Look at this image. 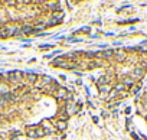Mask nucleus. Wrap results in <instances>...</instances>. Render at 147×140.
<instances>
[{
    "label": "nucleus",
    "mask_w": 147,
    "mask_h": 140,
    "mask_svg": "<svg viewBox=\"0 0 147 140\" xmlns=\"http://www.w3.org/2000/svg\"><path fill=\"white\" fill-rule=\"evenodd\" d=\"M143 75H144V69L140 68V66H137V68L133 69V75H131V78L136 80V78H141Z\"/></svg>",
    "instance_id": "nucleus-1"
},
{
    "label": "nucleus",
    "mask_w": 147,
    "mask_h": 140,
    "mask_svg": "<svg viewBox=\"0 0 147 140\" xmlns=\"http://www.w3.org/2000/svg\"><path fill=\"white\" fill-rule=\"evenodd\" d=\"M55 97H56L58 100H65V98H68V91H66V88H58V93L55 94Z\"/></svg>",
    "instance_id": "nucleus-2"
},
{
    "label": "nucleus",
    "mask_w": 147,
    "mask_h": 140,
    "mask_svg": "<svg viewBox=\"0 0 147 140\" xmlns=\"http://www.w3.org/2000/svg\"><path fill=\"white\" fill-rule=\"evenodd\" d=\"M114 56H115V59L118 62H124L125 58H127V53L124 51H117V52H114Z\"/></svg>",
    "instance_id": "nucleus-3"
},
{
    "label": "nucleus",
    "mask_w": 147,
    "mask_h": 140,
    "mask_svg": "<svg viewBox=\"0 0 147 140\" xmlns=\"http://www.w3.org/2000/svg\"><path fill=\"white\" fill-rule=\"evenodd\" d=\"M22 35H32L35 30H33V26H30V25H23L22 28Z\"/></svg>",
    "instance_id": "nucleus-4"
},
{
    "label": "nucleus",
    "mask_w": 147,
    "mask_h": 140,
    "mask_svg": "<svg viewBox=\"0 0 147 140\" xmlns=\"http://www.w3.org/2000/svg\"><path fill=\"white\" fill-rule=\"evenodd\" d=\"M65 62V58L63 56H58V58H55L53 61H52V65H56V66H61L62 64Z\"/></svg>",
    "instance_id": "nucleus-5"
},
{
    "label": "nucleus",
    "mask_w": 147,
    "mask_h": 140,
    "mask_svg": "<svg viewBox=\"0 0 147 140\" xmlns=\"http://www.w3.org/2000/svg\"><path fill=\"white\" fill-rule=\"evenodd\" d=\"M5 38H9V33H7L6 26H2L0 28V39H5Z\"/></svg>",
    "instance_id": "nucleus-6"
},
{
    "label": "nucleus",
    "mask_w": 147,
    "mask_h": 140,
    "mask_svg": "<svg viewBox=\"0 0 147 140\" xmlns=\"http://www.w3.org/2000/svg\"><path fill=\"white\" fill-rule=\"evenodd\" d=\"M12 74H13L15 81H20V80H23V74H22L20 71H15V72H12Z\"/></svg>",
    "instance_id": "nucleus-7"
},
{
    "label": "nucleus",
    "mask_w": 147,
    "mask_h": 140,
    "mask_svg": "<svg viewBox=\"0 0 147 140\" xmlns=\"http://www.w3.org/2000/svg\"><path fill=\"white\" fill-rule=\"evenodd\" d=\"M123 84L125 85V88H127V87H131V85L134 84V80H133L131 77H128V78H124V81H123Z\"/></svg>",
    "instance_id": "nucleus-8"
},
{
    "label": "nucleus",
    "mask_w": 147,
    "mask_h": 140,
    "mask_svg": "<svg viewBox=\"0 0 147 140\" xmlns=\"http://www.w3.org/2000/svg\"><path fill=\"white\" fill-rule=\"evenodd\" d=\"M107 83H108V78L107 77H101L98 81H97V84H98V87H102V85H107Z\"/></svg>",
    "instance_id": "nucleus-9"
},
{
    "label": "nucleus",
    "mask_w": 147,
    "mask_h": 140,
    "mask_svg": "<svg viewBox=\"0 0 147 140\" xmlns=\"http://www.w3.org/2000/svg\"><path fill=\"white\" fill-rule=\"evenodd\" d=\"M56 129H58V130H65V129H66V123H65V121H61V120L56 121Z\"/></svg>",
    "instance_id": "nucleus-10"
},
{
    "label": "nucleus",
    "mask_w": 147,
    "mask_h": 140,
    "mask_svg": "<svg viewBox=\"0 0 147 140\" xmlns=\"http://www.w3.org/2000/svg\"><path fill=\"white\" fill-rule=\"evenodd\" d=\"M51 83H52V78H51V77H43V78H42V84H43V85H48V84H51Z\"/></svg>",
    "instance_id": "nucleus-11"
},
{
    "label": "nucleus",
    "mask_w": 147,
    "mask_h": 140,
    "mask_svg": "<svg viewBox=\"0 0 147 140\" xmlns=\"http://www.w3.org/2000/svg\"><path fill=\"white\" fill-rule=\"evenodd\" d=\"M100 91H101V94H107V93H110V87L108 85H102V87H100Z\"/></svg>",
    "instance_id": "nucleus-12"
},
{
    "label": "nucleus",
    "mask_w": 147,
    "mask_h": 140,
    "mask_svg": "<svg viewBox=\"0 0 147 140\" xmlns=\"http://www.w3.org/2000/svg\"><path fill=\"white\" fill-rule=\"evenodd\" d=\"M124 88H125V85H124L123 83H121V84H117V85L114 87V90H115V91H123Z\"/></svg>",
    "instance_id": "nucleus-13"
},
{
    "label": "nucleus",
    "mask_w": 147,
    "mask_h": 140,
    "mask_svg": "<svg viewBox=\"0 0 147 140\" xmlns=\"http://www.w3.org/2000/svg\"><path fill=\"white\" fill-rule=\"evenodd\" d=\"M42 136H45V130L43 129H38L36 130V137H42Z\"/></svg>",
    "instance_id": "nucleus-14"
},
{
    "label": "nucleus",
    "mask_w": 147,
    "mask_h": 140,
    "mask_svg": "<svg viewBox=\"0 0 147 140\" xmlns=\"http://www.w3.org/2000/svg\"><path fill=\"white\" fill-rule=\"evenodd\" d=\"M28 80H29V83H36L38 77H36V75H33V74H30V75L28 77Z\"/></svg>",
    "instance_id": "nucleus-15"
},
{
    "label": "nucleus",
    "mask_w": 147,
    "mask_h": 140,
    "mask_svg": "<svg viewBox=\"0 0 147 140\" xmlns=\"http://www.w3.org/2000/svg\"><path fill=\"white\" fill-rule=\"evenodd\" d=\"M28 136H29L30 139H33V137H36V131H33V130H29V131H28Z\"/></svg>",
    "instance_id": "nucleus-16"
},
{
    "label": "nucleus",
    "mask_w": 147,
    "mask_h": 140,
    "mask_svg": "<svg viewBox=\"0 0 147 140\" xmlns=\"http://www.w3.org/2000/svg\"><path fill=\"white\" fill-rule=\"evenodd\" d=\"M52 10H55V12L59 10V3H53V5H52Z\"/></svg>",
    "instance_id": "nucleus-17"
},
{
    "label": "nucleus",
    "mask_w": 147,
    "mask_h": 140,
    "mask_svg": "<svg viewBox=\"0 0 147 140\" xmlns=\"http://www.w3.org/2000/svg\"><path fill=\"white\" fill-rule=\"evenodd\" d=\"M6 5H7V6H16L18 3H16V2H13V0H9V2H6Z\"/></svg>",
    "instance_id": "nucleus-18"
},
{
    "label": "nucleus",
    "mask_w": 147,
    "mask_h": 140,
    "mask_svg": "<svg viewBox=\"0 0 147 140\" xmlns=\"http://www.w3.org/2000/svg\"><path fill=\"white\" fill-rule=\"evenodd\" d=\"M143 69H147V62H144V65H143Z\"/></svg>",
    "instance_id": "nucleus-19"
}]
</instances>
